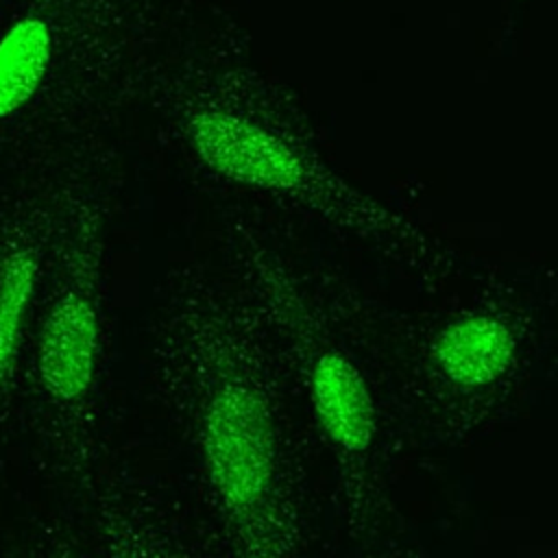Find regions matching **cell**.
Returning a JSON list of instances; mask_svg holds the SVG:
<instances>
[{
  "label": "cell",
  "instance_id": "277c9868",
  "mask_svg": "<svg viewBox=\"0 0 558 558\" xmlns=\"http://www.w3.org/2000/svg\"><path fill=\"white\" fill-rule=\"evenodd\" d=\"M118 192L120 157L78 181L20 364L15 425L37 475L72 499L96 484L105 460L113 338L109 231Z\"/></svg>",
  "mask_w": 558,
  "mask_h": 558
},
{
  "label": "cell",
  "instance_id": "8992f818",
  "mask_svg": "<svg viewBox=\"0 0 558 558\" xmlns=\"http://www.w3.org/2000/svg\"><path fill=\"white\" fill-rule=\"evenodd\" d=\"M530 336L532 316L504 283L434 314L397 347L403 416L432 442H462L519 384Z\"/></svg>",
  "mask_w": 558,
  "mask_h": 558
},
{
  "label": "cell",
  "instance_id": "6da1fadb",
  "mask_svg": "<svg viewBox=\"0 0 558 558\" xmlns=\"http://www.w3.org/2000/svg\"><path fill=\"white\" fill-rule=\"evenodd\" d=\"M148 368L192 473L209 551H301L305 473L288 379L244 290L201 262L172 266L159 286Z\"/></svg>",
  "mask_w": 558,
  "mask_h": 558
},
{
  "label": "cell",
  "instance_id": "3957f363",
  "mask_svg": "<svg viewBox=\"0 0 558 558\" xmlns=\"http://www.w3.org/2000/svg\"><path fill=\"white\" fill-rule=\"evenodd\" d=\"M142 102L159 135L211 185L312 220L423 279L440 281L451 272V251L434 233L344 181L303 140L259 111L227 68L190 54H157Z\"/></svg>",
  "mask_w": 558,
  "mask_h": 558
},
{
  "label": "cell",
  "instance_id": "5b68a950",
  "mask_svg": "<svg viewBox=\"0 0 558 558\" xmlns=\"http://www.w3.org/2000/svg\"><path fill=\"white\" fill-rule=\"evenodd\" d=\"M157 22L155 0H13L0 28V166L118 146Z\"/></svg>",
  "mask_w": 558,
  "mask_h": 558
},
{
  "label": "cell",
  "instance_id": "52a82bcc",
  "mask_svg": "<svg viewBox=\"0 0 558 558\" xmlns=\"http://www.w3.org/2000/svg\"><path fill=\"white\" fill-rule=\"evenodd\" d=\"M118 146L0 166V434L15 427L28 323L78 181Z\"/></svg>",
  "mask_w": 558,
  "mask_h": 558
},
{
  "label": "cell",
  "instance_id": "ba28073f",
  "mask_svg": "<svg viewBox=\"0 0 558 558\" xmlns=\"http://www.w3.org/2000/svg\"><path fill=\"white\" fill-rule=\"evenodd\" d=\"M87 506V554L109 556H190L211 554L198 527L153 488L140 484H96L74 497Z\"/></svg>",
  "mask_w": 558,
  "mask_h": 558
},
{
  "label": "cell",
  "instance_id": "7a4b0ae2",
  "mask_svg": "<svg viewBox=\"0 0 558 558\" xmlns=\"http://www.w3.org/2000/svg\"><path fill=\"white\" fill-rule=\"evenodd\" d=\"M222 231L229 277L259 312L329 456L347 536L381 543L395 523L401 418L392 412V368L373 329L351 292L299 266L253 218L233 211Z\"/></svg>",
  "mask_w": 558,
  "mask_h": 558
}]
</instances>
